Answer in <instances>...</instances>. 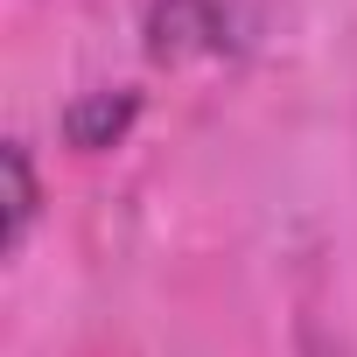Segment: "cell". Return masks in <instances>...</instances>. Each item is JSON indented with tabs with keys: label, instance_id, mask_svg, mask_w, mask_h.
Listing matches in <instances>:
<instances>
[{
	"label": "cell",
	"instance_id": "cell-3",
	"mask_svg": "<svg viewBox=\"0 0 357 357\" xmlns=\"http://www.w3.org/2000/svg\"><path fill=\"white\" fill-rule=\"evenodd\" d=\"M0 204H8V231H0V245H8V259L29 245L36 218H43V183H36V154L29 140H8L0 147Z\"/></svg>",
	"mask_w": 357,
	"mask_h": 357
},
{
	"label": "cell",
	"instance_id": "cell-2",
	"mask_svg": "<svg viewBox=\"0 0 357 357\" xmlns=\"http://www.w3.org/2000/svg\"><path fill=\"white\" fill-rule=\"evenodd\" d=\"M133 119H140V91H126V84L119 91H77L63 105V140L77 154H105L133 133Z\"/></svg>",
	"mask_w": 357,
	"mask_h": 357
},
{
	"label": "cell",
	"instance_id": "cell-1",
	"mask_svg": "<svg viewBox=\"0 0 357 357\" xmlns=\"http://www.w3.org/2000/svg\"><path fill=\"white\" fill-rule=\"evenodd\" d=\"M225 50V8L218 0H154L147 8V56L154 63H183Z\"/></svg>",
	"mask_w": 357,
	"mask_h": 357
}]
</instances>
